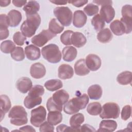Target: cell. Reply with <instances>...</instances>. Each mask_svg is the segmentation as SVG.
<instances>
[{
	"label": "cell",
	"instance_id": "1",
	"mask_svg": "<svg viewBox=\"0 0 132 132\" xmlns=\"http://www.w3.org/2000/svg\"><path fill=\"white\" fill-rule=\"evenodd\" d=\"M89 101V97L85 93L79 96L73 97L64 104L63 107L64 112L68 114L76 113L79 110L85 109Z\"/></svg>",
	"mask_w": 132,
	"mask_h": 132
},
{
	"label": "cell",
	"instance_id": "2",
	"mask_svg": "<svg viewBox=\"0 0 132 132\" xmlns=\"http://www.w3.org/2000/svg\"><path fill=\"white\" fill-rule=\"evenodd\" d=\"M27 19L21 25V32L26 37L33 36L41 23V18L37 13L33 15H26Z\"/></svg>",
	"mask_w": 132,
	"mask_h": 132
},
{
	"label": "cell",
	"instance_id": "3",
	"mask_svg": "<svg viewBox=\"0 0 132 132\" xmlns=\"http://www.w3.org/2000/svg\"><path fill=\"white\" fill-rule=\"evenodd\" d=\"M8 117L10 118V123L16 126H21L28 122L27 113L25 108L20 105L13 106L10 110Z\"/></svg>",
	"mask_w": 132,
	"mask_h": 132
},
{
	"label": "cell",
	"instance_id": "4",
	"mask_svg": "<svg viewBox=\"0 0 132 132\" xmlns=\"http://www.w3.org/2000/svg\"><path fill=\"white\" fill-rule=\"evenodd\" d=\"M43 58L52 63H57L61 59V53L59 47L55 44H50L44 46L41 50Z\"/></svg>",
	"mask_w": 132,
	"mask_h": 132
},
{
	"label": "cell",
	"instance_id": "5",
	"mask_svg": "<svg viewBox=\"0 0 132 132\" xmlns=\"http://www.w3.org/2000/svg\"><path fill=\"white\" fill-rule=\"evenodd\" d=\"M54 14L60 24L65 26L71 25L72 20V12L68 7H57L54 11Z\"/></svg>",
	"mask_w": 132,
	"mask_h": 132
},
{
	"label": "cell",
	"instance_id": "6",
	"mask_svg": "<svg viewBox=\"0 0 132 132\" xmlns=\"http://www.w3.org/2000/svg\"><path fill=\"white\" fill-rule=\"evenodd\" d=\"M120 109L119 105L113 102L105 103L102 107L100 117L103 119H117L119 117Z\"/></svg>",
	"mask_w": 132,
	"mask_h": 132
},
{
	"label": "cell",
	"instance_id": "7",
	"mask_svg": "<svg viewBox=\"0 0 132 132\" xmlns=\"http://www.w3.org/2000/svg\"><path fill=\"white\" fill-rule=\"evenodd\" d=\"M46 111L43 106L32 109L31 111L30 123L34 126L38 127L46 120Z\"/></svg>",
	"mask_w": 132,
	"mask_h": 132
},
{
	"label": "cell",
	"instance_id": "8",
	"mask_svg": "<svg viewBox=\"0 0 132 132\" xmlns=\"http://www.w3.org/2000/svg\"><path fill=\"white\" fill-rule=\"evenodd\" d=\"M56 36V35L53 34L48 29L43 30L39 34L33 37L31 41L35 45L42 47Z\"/></svg>",
	"mask_w": 132,
	"mask_h": 132
},
{
	"label": "cell",
	"instance_id": "9",
	"mask_svg": "<svg viewBox=\"0 0 132 132\" xmlns=\"http://www.w3.org/2000/svg\"><path fill=\"white\" fill-rule=\"evenodd\" d=\"M86 64L89 70L95 71L101 66V58L96 55L91 54L87 56L85 60Z\"/></svg>",
	"mask_w": 132,
	"mask_h": 132
},
{
	"label": "cell",
	"instance_id": "10",
	"mask_svg": "<svg viewBox=\"0 0 132 132\" xmlns=\"http://www.w3.org/2000/svg\"><path fill=\"white\" fill-rule=\"evenodd\" d=\"M53 102L59 107L62 108V105H64L69 98L68 93L63 89L60 90L55 92L52 96Z\"/></svg>",
	"mask_w": 132,
	"mask_h": 132
},
{
	"label": "cell",
	"instance_id": "11",
	"mask_svg": "<svg viewBox=\"0 0 132 132\" xmlns=\"http://www.w3.org/2000/svg\"><path fill=\"white\" fill-rule=\"evenodd\" d=\"M100 15L107 23H109L115 16L114 8L110 5H105L102 6Z\"/></svg>",
	"mask_w": 132,
	"mask_h": 132
},
{
	"label": "cell",
	"instance_id": "12",
	"mask_svg": "<svg viewBox=\"0 0 132 132\" xmlns=\"http://www.w3.org/2000/svg\"><path fill=\"white\" fill-rule=\"evenodd\" d=\"M30 74L34 78L40 79L45 76L46 69L42 63L39 62L35 63L30 67Z\"/></svg>",
	"mask_w": 132,
	"mask_h": 132
},
{
	"label": "cell",
	"instance_id": "13",
	"mask_svg": "<svg viewBox=\"0 0 132 132\" xmlns=\"http://www.w3.org/2000/svg\"><path fill=\"white\" fill-rule=\"evenodd\" d=\"M32 83L30 79L26 77H22L19 78L16 82L17 89L22 93H26L31 89Z\"/></svg>",
	"mask_w": 132,
	"mask_h": 132
},
{
	"label": "cell",
	"instance_id": "14",
	"mask_svg": "<svg viewBox=\"0 0 132 132\" xmlns=\"http://www.w3.org/2000/svg\"><path fill=\"white\" fill-rule=\"evenodd\" d=\"M87 16L82 10H76L73 14V24L77 28L83 27L86 23Z\"/></svg>",
	"mask_w": 132,
	"mask_h": 132
},
{
	"label": "cell",
	"instance_id": "15",
	"mask_svg": "<svg viewBox=\"0 0 132 132\" xmlns=\"http://www.w3.org/2000/svg\"><path fill=\"white\" fill-rule=\"evenodd\" d=\"M25 53L27 58L30 60H37L41 56L39 48L32 44H30L25 47Z\"/></svg>",
	"mask_w": 132,
	"mask_h": 132
},
{
	"label": "cell",
	"instance_id": "16",
	"mask_svg": "<svg viewBox=\"0 0 132 132\" xmlns=\"http://www.w3.org/2000/svg\"><path fill=\"white\" fill-rule=\"evenodd\" d=\"M74 74L72 67L67 64H61L58 68V77L62 79H67L72 78Z\"/></svg>",
	"mask_w": 132,
	"mask_h": 132
},
{
	"label": "cell",
	"instance_id": "17",
	"mask_svg": "<svg viewBox=\"0 0 132 132\" xmlns=\"http://www.w3.org/2000/svg\"><path fill=\"white\" fill-rule=\"evenodd\" d=\"M117 128V123L114 120H105L102 121L100 123L99 128L97 131L112 132Z\"/></svg>",
	"mask_w": 132,
	"mask_h": 132
},
{
	"label": "cell",
	"instance_id": "18",
	"mask_svg": "<svg viewBox=\"0 0 132 132\" xmlns=\"http://www.w3.org/2000/svg\"><path fill=\"white\" fill-rule=\"evenodd\" d=\"M63 59L67 62L73 61L77 54V50L73 46H68L64 47L62 50Z\"/></svg>",
	"mask_w": 132,
	"mask_h": 132
},
{
	"label": "cell",
	"instance_id": "19",
	"mask_svg": "<svg viewBox=\"0 0 132 132\" xmlns=\"http://www.w3.org/2000/svg\"><path fill=\"white\" fill-rule=\"evenodd\" d=\"M74 70L75 74L78 76H85L90 72L84 59H80L76 62L74 64Z\"/></svg>",
	"mask_w": 132,
	"mask_h": 132
},
{
	"label": "cell",
	"instance_id": "20",
	"mask_svg": "<svg viewBox=\"0 0 132 132\" xmlns=\"http://www.w3.org/2000/svg\"><path fill=\"white\" fill-rule=\"evenodd\" d=\"M87 42L85 36L81 32H74L71 37V43L74 46L79 48L82 47Z\"/></svg>",
	"mask_w": 132,
	"mask_h": 132
},
{
	"label": "cell",
	"instance_id": "21",
	"mask_svg": "<svg viewBox=\"0 0 132 132\" xmlns=\"http://www.w3.org/2000/svg\"><path fill=\"white\" fill-rule=\"evenodd\" d=\"M11 107L10 100L8 96L2 94L0 96V108L1 121L2 120L5 114L7 113Z\"/></svg>",
	"mask_w": 132,
	"mask_h": 132
},
{
	"label": "cell",
	"instance_id": "22",
	"mask_svg": "<svg viewBox=\"0 0 132 132\" xmlns=\"http://www.w3.org/2000/svg\"><path fill=\"white\" fill-rule=\"evenodd\" d=\"M10 27H16L21 22L22 19L21 13L16 10H11L8 14Z\"/></svg>",
	"mask_w": 132,
	"mask_h": 132
},
{
	"label": "cell",
	"instance_id": "23",
	"mask_svg": "<svg viewBox=\"0 0 132 132\" xmlns=\"http://www.w3.org/2000/svg\"><path fill=\"white\" fill-rule=\"evenodd\" d=\"M84 121V116L81 113H78L74 114L70 118L69 123L71 126L74 128L76 131H80V125Z\"/></svg>",
	"mask_w": 132,
	"mask_h": 132
},
{
	"label": "cell",
	"instance_id": "24",
	"mask_svg": "<svg viewBox=\"0 0 132 132\" xmlns=\"http://www.w3.org/2000/svg\"><path fill=\"white\" fill-rule=\"evenodd\" d=\"M88 94L91 100L100 99L103 93L102 87L97 84L93 85L90 86L88 89Z\"/></svg>",
	"mask_w": 132,
	"mask_h": 132
},
{
	"label": "cell",
	"instance_id": "25",
	"mask_svg": "<svg viewBox=\"0 0 132 132\" xmlns=\"http://www.w3.org/2000/svg\"><path fill=\"white\" fill-rule=\"evenodd\" d=\"M112 32L117 36H121L125 33V28L123 24L119 20L112 21L110 24Z\"/></svg>",
	"mask_w": 132,
	"mask_h": 132
},
{
	"label": "cell",
	"instance_id": "26",
	"mask_svg": "<svg viewBox=\"0 0 132 132\" xmlns=\"http://www.w3.org/2000/svg\"><path fill=\"white\" fill-rule=\"evenodd\" d=\"M62 115L59 111H50L47 114V122L51 125L54 126L61 122Z\"/></svg>",
	"mask_w": 132,
	"mask_h": 132
},
{
	"label": "cell",
	"instance_id": "27",
	"mask_svg": "<svg viewBox=\"0 0 132 132\" xmlns=\"http://www.w3.org/2000/svg\"><path fill=\"white\" fill-rule=\"evenodd\" d=\"M39 9L40 5L36 1H29L23 8V10L26 12V15H33L37 13Z\"/></svg>",
	"mask_w": 132,
	"mask_h": 132
},
{
	"label": "cell",
	"instance_id": "28",
	"mask_svg": "<svg viewBox=\"0 0 132 132\" xmlns=\"http://www.w3.org/2000/svg\"><path fill=\"white\" fill-rule=\"evenodd\" d=\"M112 37L113 36L110 30L108 28L102 29L97 35V40L103 43L109 42L112 39Z\"/></svg>",
	"mask_w": 132,
	"mask_h": 132
},
{
	"label": "cell",
	"instance_id": "29",
	"mask_svg": "<svg viewBox=\"0 0 132 132\" xmlns=\"http://www.w3.org/2000/svg\"><path fill=\"white\" fill-rule=\"evenodd\" d=\"M42 101L41 96L33 97L27 95L24 100V105L28 109H31L35 106L40 105Z\"/></svg>",
	"mask_w": 132,
	"mask_h": 132
},
{
	"label": "cell",
	"instance_id": "30",
	"mask_svg": "<svg viewBox=\"0 0 132 132\" xmlns=\"http://www.w3.org/2000/svg\"><path fill=\"white\" fill-rule=\"evenodd\" d=\"M118 82L122 85L131 84L132 81V73L130 71H125L120 73L117 77Z\"/></svg>",
	"mask_w": 132,
	"mask_h": 132
},
{
	"label": "cell",
	"instance_id": "31",
	"mask_svg": "<svg viewBox=\"0 0 132 132\" xmlns=\"http://www.w3.org/2000/svg\"><path fill=\"white\" fill-rule=\"evenodd\" d=\"M63 84L62 81L58 79L48 80L44 84V87L45 88L50 91L58 90V89L61 88Z\"/></svg>",
	"mask_w": 132,
	"mask_h": 132
},
{
	"label": "cell",
	"instance_id": "32",
	"mask_svg": "<svg viewBox=\"0 0 132 132\" xmlns=\"http://www.w3.org/2000/svg\"><path fill=\"white\" fill-rule=\"evenodd\" d=\"M63 29V26L60 24L56 19L53 18L50 21L48 25V30L53 34L55 35L60 34Z\"/></svg>",
	"mask_w": 132,
	"mask_h": 132
},
{
	"label": "cell",
	"instance_id": "33",
	"mask_svg": "<svg viewBox=\"0 0 132 132\" xmlns=\"http://www.w3.org/2000/svg\"><path fill=\"white\" fill-rule=\"evenodd\" d=\"M91 24L95 30L97 31L102 30L105 25L104 20L99 14H97L93 17L91 20Z\"/></svg>",
	"mask_w": 132,
	"mask_h": 132
},
{
	"label": "cell",
	"instance_id": "34",
	"mask_svg": "<svg viewBox=\"0 0 132 132\" xmlns=\"http://www.w3.org/2000/svg\"><path fill=\"white\" fill-rule=\"evenodd\" d=\"M87 111L91 116L98 115L102 111V106L98 102L91 103L88 105L87 108Z\"/></svg>",
	"mask_w": 132,
	"mask_h": 132
},
{
	"label": "cell",
	"instance_id": "35",
	"mask_svg": "<svg viewBox=\"0 0 132 132\" xmlns=\"http://www.w3.org/2000/svg\"><path fill=\"white\" fill-rule=\"evenodd\" d=\"M11 58L15 61H21L25 58V53L22 47L17 46L11 53Z\"/></svg>",
	"mask_w": 132,
	"mask_h": 132
},
{
	"label": "cell",
	"instance_id": "36",
	"mask_svg": "<svg viewBox=\"0 0 132 132\" xmlns=\"http://www.w3.org/2000/svg\"><path fill=\"white\" fill-rule=\"evenodd\" d=\"M15 47V45L14 43L10 40L3 41L1 44V50L3 53L5 54L11 53Z\"/></svg>",
	"mask_w": 132,
	"mask_h": 132
},
{
	"label": "cell",
	"instance_id": "37",
	"mask_svg": "<svg viewBox=\"0 0 132 132\" xmlns=\"http://www.w3.org/2000/svg\"><path fill=\"white\" fill-rule=\"evenodd\" d=\"M44 93V89L43 87L40 85H36L31 88L28 95L33 97H40L43 95Z\"/></svg>",
	"mask_w": 132,
	"mask_h": 132
},
{
	"label": "cell",
	"instance_id": "38",
	"mask_svg": "<svg viewBox=\"0 0 132 132\" xmlns=\"http://www.w3.org/2000/svg\"><path fill=\"white\" fill-rule=\"evenodd\" d=\"M74 32L72 30H65L60 36V41L65 45H70L71 43V37Z\"/></svg>",
	"mask_w": 132,
	"mask_h": 132
},
{
	"label": "cell",
	"instance_id": "39",
	"mask_svg": "<svg viewBox=\"0 0 132 132\" xmlns=\"http://www.w3.org/2000/svg\"><path fill=\"white\" fill-rule=\"evenodd\" d=\"M84 11L88 15L92 16L98 13V7L96 5L90 3L84 7Z\"/></svg>",
	"mask_w": 132,
	"mask_h": 132
},
{
	"label": "cell",
	"instance_id": "40",
	"mask_svg": "<svg viewBox=\"0 0 132 132\" xmlns=\"http://www.w3.org/2000/svg\"><path fill=\"white\" fill-rule=\"evenodd\" d=\"M13 40L14 42L16 45L22 46L24 44L25 41L26 40V37L24 36L22 32L17 31L14 34Z\"/></svg>",
	"mask_w": 132,
	"mask_h": 132
},
{
	"label": "cell",
	"instance_id": "41",
	"mask_svg": "<svg viewBox=\"0 0 132 132\" xmlns=\"http://www.w3.org/2000/svg\"><path fill=\"white\" fill-rule=\"evenodd\" d=\"M120 21L123 24L125 28V34H129L132 30V19L131 18L122 17Z\"/></svg>",
	"mask_w": 132,
	"mask_h": 132
},
{
	"label": "cell",
	"instance_id": "42",
	"mask_svg": "<svg viewBox=\"0 0 132 132\" xmlns=\"http://www.w3.org/2000/svg\"><path fill=\"white\" fill-rule=\"evenodd\" d=\"M46 107L47 110L50 111H61L62 110V108H60L59 107L58 105H57L53 101L52 97H50L46 103Z\"/></svg>",
	"mask_w": 132,
	"mask_h": 132
},
{
	"label": "cell",
	"instance_id": "43",
	"mask_svg": "<svg viewBox=\"0 0 132 132\" xmlns=\"http://www.w3.org/2000/svg\"><path fill=\"white\" fill-rule=\"evenodd\" d=\"M131 116V107L127 105L125 106L121 111V118L122 120L126 121L128 120Z\"/></svg>",
	"mask_w": 132,
	"mask_h": 132
},
{
	"label": "cell",
	"instance_id": "44",
	"mask_svg": "<svg viewBox=\"0 0 132 132\" xmlns=\"http://www.w3.org/2000/svg\"><path fill=\"white\" fill-rule=\"evenodd\" d=\"M132 6L130 5H125L122 7L121 12L123 17H132Z\"/></svg>",
	"mask_w": 132,
	"mask_h": 132
},
{
	"label": "cell",
	"instance_id": "45",
	"mask_svg": "<svg viewBox=\"0 0 132 132\" xmlns=\"http://www.w3.org/2000/svg\"><path fill=\"white\" fill-rule=\"evenodd\" d=\"M40 131H53L54 127L53 125L50 124L47 121H44L40 126Z\"/></svg>",
	"mask_w": 132,
	"mask_h": 132
},
{
	"label": "cell",
	"instance_id": "46",
	"mask_svg": "<svg viewBox=\"0 0 132 132\" xmlns=\"http://www.w3.org/2000/svg\"><path fill=\"white\" fill-rule=\"evenodd\" d=\"M10 26L9 20L8 15L5 14L0 15V26L7 27Z\"/></svg>",
	"mask_w": 132,
	"mask_h": 132
},
{
	"label": "cell",
	"instance_id": "47",
	"mask_svg": "<svg viewBox=\"0 0 132 132\" xmlns=\"http://www.w3.org/2000/svg\"><path fill=\"white\" fill-rule=\"evenodd\" d=\"M56 130H57V131H60V132H61V131H76V130L74 128H72L71 126L69 127V126L64 125V124H61V125H58L56 128Z\"/></svg>",
	"mask_w": 132,
	"mask_h": 132
},
{
	"label": "cell",
	"instance_id": "48",
	"mask_svg": "<svg viewBox=\"0 0 132 132\" xmlns=\"http://www.w3.org/2000/svg\"><path fill=\"white\" fill-rule=\"evenodd\" d=\"M9 35V31L7 27L0 26V39L3 40L6 39Z\"/></svg>",
	"mask_w": 132,
	"mask_h": 132
},
{
	"label": "cell",
	"instance_id": "49",
	"mask_svg": "<svg viewBox=\"0 0 132 132\" xmlns=\"http://www.w3.org/2000/svg\"><path fill=\"white\" fill-rule=\"evenodd\" d=\"M69 3L72 4L73 6L77 7H80L84 6L88 2V0H78V1H69L68 2Z\"/></svg>",
	"mask_w": 132,
	"mask_h": 132
},
{
	"label": "cell",
	"instance_id": "50",
	"mask_svg": "<svg viewBox=\"0 0 132 132\" xmlns=\"http://www.w3.org/2000/svg\"><path fill=\"white\" fill-rule=\"evenodd\" d=\"M94 127L89 124H84L80 127V131H95Z\"/></svg>",
	"mask_w": 132,
	"mask_h": 132
},
{
	"label": "cell",
	"instance_id": "51",
	"mask_svg": "<svg viewBox=\"0 0 132 132\" xmlns=\"http://www.w3.org/2000/svg\"><path fill=\"white\" fill-rule=\"evenodd\" d=\"M13 4L17 7H21L23 5H25L26 4V1H16L13 0L12 1Z\"/></svg>",
	"mask_w": 132,
	"mask_h": 132
},
{
	"label": "cell",
	"instance_id": "52",
	"mask_svg": "<svg viewBox=\"0 0 132 132\" xmlns=\"http://www.w3.org/2000/svg\"><path fill=\"white\" fill-rule=\"evenodd\" d=\"M93 2L97 4L98 5H101L102 6L105 5H112V3L111 1H93Z\"/></svg>",
	"mask_w": 132,
	"mask_h": 132
},
{
	"label": "cell",
	"instance_id": "53",
	"mask_svg": "<svg viewBox=\"0 0 132 132\" xmlns=\"http://www.w3.org/2000/svg\"><path fill=\"white\" fill-rule=\"evenodd\" d=\"M20 130L25 131H36V130L30 125H26L23 126L20 128Z\"/></svg>",
	"mask_w": 132,
	"mask_h": 132
},
{
	"label": "cell",
	"instance_id": "54",
	"mask_svg": "<svg viewBox=\"0 0 132 132\" xmlns=\"http://www.w3.org/2000/svg\"><path fill=\"white\" fill-rule=\"evenodd\" d=\"M50 2L57 5H63L67 4L68 3L66 1H50Z\"/></svg>",
	"mask_w": 132,
	"mask_h": 132
},
{
	"label": "cell",
	"instance_id": "55",
	"mask_svg": "<svg viewBox=\"0 0 132 132\" xmlns=\"http://www.w3.org/2000/svg\"><path fill=\"white\" fill-rule=\"evenodd\" d=\"M10 2H11L10 1L1 0L0 1V6L1 7H6L10 4Z\"/></svg>",
	"mask_w": 132,
	"mask_h": 132
}]
</instances>
